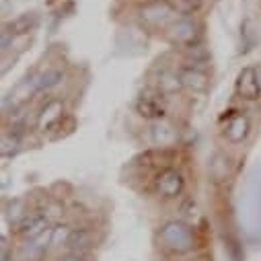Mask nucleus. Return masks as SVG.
I'll return each mask as SVG.
<instances>
[{"label": "nucleus", "mask_w": 261, "mask_h": 261, "mask_svg": "<svg viewBox=\"0 0 261 261\" xmlns=\"http://www.w3.org/2000/svg\"><path fill=\"white\" fill-rule=\"evenodd\" d=\"M148 3H171V0H148Z\"/></svg>", "instance_id": "obj_21"}, {"label": "nucleus", "mask_w": 261, "mask_h": 261, "mask_svg": "<svg viewBox=\"0 0 261 261\" xmlns=\"http://www.w3.org/2000/svg\"><path fill=\"white\" fill-rule=\"evenodd\" d=\"M45 230H49V218L45 214H27L23 218V222L17 226V234L25 241H35L37 237H41Z\"/></svg>", "instance_id": "obj_9"}, {"label": "nucleus", "mask_w": 261, "mask_h": 261, "mask_svg": "<svg viewBox=\"0 0 261 261\" xmlns=\"http://www.w3.org/2000/svg\"><path fill=\"white\" fill-rule=\"evenodd\" d=\"M62 261H89L87 251H68L62 257Z\"/></svg>", "instance_id": "obj_20"}, {"label": "nucleus", "mask_w": 261, "mask_h": 261, "mask_svg": "<svg viewBox=\"0 0 261 261\" xmlns=\"http://www.w3.org/2000/svg\"><path fill=\"white\" fill-rule=\"evenodd\" d=\"M62 119H64V105H62V101L60 99H47L41 105L39 113H37L35 127H37V132L45 134V132H51L56 125H60Z\"/></svg>", "instance_id": "obj_7"}, {"label": "nucleus", "mask_w": 261, "mask_h": 261, "mask_svg": "<svg viewBox=\"0 0 261 261\" xmlns=\"http://www.w3.org/2000/svg\"><path fill=\"white\" fill-rule=\"evenodd\" d=\"M3 261H13V259H9V255H7V253H3Z\"/></svg>", "instance_id": "obj_22"}, {"label": "nucleus", "mask_w": 261, "mask_h": 261, "mask_svg": "<svg viewBox=\"0 0 261 261\" xmlns=\"http://www.w3.org/2000/svg\"><path fill=\"white\" fill-rule=\"evenodd\" d=\"M169 5L177 17H191L202 9V0H171Z\"/></svg>", "instance_id": "obj_14"}, {"label": "nucleus", "mask_w": 261, "mask_h": 261, "mask_svg": "<svg viewBox=\"0 0 261 261\" xmlns=\"http://www.w3.org/2000/svg\"><path fill=\"white\" fill-rule=\"evenodd\" d=\"M25 216H27V214H25V206H23V202H19V200H15V202L7 208V220H9L11 224H17V226H19Z\"/></svg>", "instance_id": "obj_18"}, {"label": "nucleus", "mask_w": 261, "mask_h": 261, "mask_svg": "<svg viewBox=\"0 0 261 261\" xmlns=\"http://www.w3.org/2000/svg\"><path fill=\"white\" fill-rule=\"evenodd\" d=\"M159 239L173 253H187V251L193 249V232L181 220H169V222H165L163 228H161V232H159Z\"/></svg>", "instance_id": "obj_1"}, {"label": "nucleus", "mask_w": 261, "mask_h": 261, "mask_svg": "<svg viewBox=\"0 0 261 261\" xmlns=\"http://www.w3.org/2000/svg\"><path fill=\"white\" fill-rule=\"evenodd\" d=\"M136 113L144 119L163 121L167 115V103L161 91H144L136 99Z\"/></svg>", "instance_id": "obj_4"}, {"label": "nucleus", "mask_w": 261, "mask_h": 261, "mask_svg": "<svg viewBox=\"0 0 261 261\" xmlns=\"http://www.w3.org/2000/svg\"><path fill=\"white\" fill-rule=\"evenodd\" d=\"M185 179L177 169H165L156 177V193L165 200H175L183 193Z\"/></svg>", "instance_id": "obj_5"}, {"label": "nucleus", "mask_w": 261, "mask_h": 261, "mask_svg": "<svg viewBox=\"0 0 261 261\" xmlns=\"http://www.w3.org/2000/svg\"><path fill=\"white\" fill-rule=\"evenodd\" d=\"M70 230L72 228H68L66 224L51 228V247H66V241L70 237Z\"/></svg>", "instance_id": "obj_19"}, {"label": "nucleus", "mask_w": 261, "mask_h": 261, "mask_svg": "<svg viewBox=\"0 0 261 261\" xmlns=\"http://www.w3.org/2000/svg\"><path fill=\"white\" fill-rule=\"evenodd\" d=\"M234 89H237V95L245 101H257L261 99V83H259V74L253 66H245L239 76H237V83H234Z\"/></svg>", "instance_id": "obj_6"}, {"label": "nucleus", "mask_w": 261, "mask_h": 261, "mask_svg": "<svg viewBox=\"0 0 261 261\" xmlns=\"http://www.w3.org/2000/svg\"><path fill=\"white\" fill-rule=\"evenodd\" d=\"M179 79L183 89L191 91V93H206L210 87V76L206 70L198 68V66H183L179 68Z\"/></svg>", "instance_id": "obj_8"}, {"label": "nucleus", "mask_w": 261, "mask_h": 261, "mask_svg": "<svg viewBox=\"0 0 261 261\" xmlns=\"http://www.w3.org/2000/svg\"><path fill=\"white\" fill-rule=\"evenodd\" d=\"M152 140L161 146H171L175 140H177V134H175V129L165 123V121H159L154 127H152Z\"/></svg>", "instance_id": "obj_13"}, {"label": "nucleus", "mask_w": 261, "mask_h": 261, "mask_svg": "<svg viewBox=\"0 0 261 261\" xmlns=\"http://www.w3.org/2000/svg\"><path fill=\"white\" fill-rule=\"evenodd\" d=\"M35 23H37V17H35L33 13H25V15L17 17V19L11 23L9 31H11L13 35H25V33H29V31L35 27Z\"/></svg>", "instance_id": "obj_15"}, {"label": "nucleus", "mask_w": 261, "mask_h": 261, "mask_svg": "<svg viewBox=\"0 0 261 261\" xmlns=\"http://www.w3.org/2000/svg\"><path fill=\"white\" fill-rule=\"evenodd\" d=\"M19 144H21V134L19 132H13V129L11 132H5L3 142H0V152H3V156H11V154L17 152Z\"/></svg>", "instance_id": "obj_17"}, {"label": "nucleus", "mask_w": 261, "mask_h": 261, "mask_svg": "<svg viewBox=\"0 0 261 261\" xmlns=\"http://www.w3.org/2000/svg\"><path fill=\"white\" fill-rule=\"evenodd\" d=\"M179 89H183L179 74H173V72H163V74H161L159 91H161L163 95H167V93H177Z\"/></svg>", "instance_id": "obj_16"}, {"label": "nucleus", "mask_w": 261, "mask_h": 261, "mask_svg": "<svg viewBox=\"0 0 261 261\" xmlns=\"http://www.w3.org/2000/svg\"><path fill=\"white\" fill-rule=\"evenodd\" d=\"M167 39L175 45L183 47H193L200 41V25L195 23L191 17H177L167 29Z\"/></svg>", "instance_id": "obj_2"}, {"label": "nucleus", "mask_w": 261, "mask_h": 261, "mask_svg": "<svg viewBox=\"0 0 261 261\" xmlns=\"http://www.w3.org/2000/svg\"><path fill=\"white\" fill-rule=\"evenodd\" d=\"M64 79V66H47L45 70H41L33 81H35V91H49L56 85H60V81Z\"/></svg>", "instance_id": "obj_11"}, {"label": "nucleus", "mask_w": 261, "mask_h": 261, "mask_svg": "<svg viewBox=\"0 0 261 261\" xmlns=\"http://www.w3.org/2000/svg\"><path fill=\"white\" fill-rule=\"evenodd\" d=\"M138 15H140L142 25L152 27V29H167L177 17L169 3H148L140 9Z\"/></svg>", "instance_id": "obj_3"}, {"label": "nucleus", "mask_w": 261, "mask_h": 261, "mask_svg": "<svg viewBox=\"0 0 261 261\" xmlns=\"http://www.w3.org/2000/svg\"><path fill=\"white\" fill-rule=\"evenodd\" d=\"M249 132H251V123H249V117L243 115V113L232 115L230 121H228L226 127H224V136H226V140L232 142V144L243 142V140L249 136Z\"/></svg>", "instance_id": "obj_10"}, {"label": "nucleus", "mask_w": 261, "mask_h": 261, "mask_svg": "<svg viewBox=\"0 0 261 261\" xmlns=\"http://www.w3.org/2000/svg\"><path fill=\"white\" fill-rule=\"evenodd\" d=\"M91 243H93V232L89 228H72L70 237L66 241V249L68 251H85Z\"/></svg>", "instance_id": "obj_12"}]
</instances>
